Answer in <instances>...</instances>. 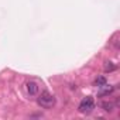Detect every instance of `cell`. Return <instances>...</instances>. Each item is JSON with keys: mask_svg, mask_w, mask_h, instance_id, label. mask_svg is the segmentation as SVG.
<instances>
[{"mask_svg": "<svg viewBox=\"0 0 120 120\" xmlns=\"http://www.w3.org/2000/svg\"><path fill=\"white\" fill-rule=\"evenodd\" d=\"M114 69H116V65L113 62H106V65H105V71L106 72H113Z\"/></svg>", "mask_w": 120, "mask_h": 120, "instance_id": "6", "label": "cell"}, {"mask_svg": "<svg viewBox=\"0 0 120 120\" xmlns=\"http://www.w3.org/2000/svg\"><path fill=\"white\" fill-rule=\"evenodd\" d=\"M93 106H95L93 98H90V96H86V98H83V99H82V102L79 103V107H78V110H79L81 113H89V112L93 109Z\"/></svg>", "mask_w": 120, "mask_h": 120, "instance_id": "2", "label": "cell"}, {"mask_svg": "<svg viewBox=\"0 0 120 120\" xmlns=\"http://www.w3.org/2000/svg\"><path fill=\"white\" fill-rule=\"evenodd\" d=\"M26 86H27V92H28V95L34 96V95L38 93V85H37L35 82H27Z\"/></svg>", "mask_w": 120, "mask_h": 120, "instance_id": "3", "label": "cell"}, {"mask_svg": "<svg viewBox=\"0 0 120 120\" xmlns=\"http://www.w3.org/2000/svg\"><path fill=\"white\" fill-rule=\"evenodd\" d=\"M95 85L96 86H103V85H106V78L105 76H99V78H96V81H95Z\"/></svg>", "mask_w": 120, "mask_h": 120, "instance_id": "5", "label": "cell"}, {"mask_svg": "<svg viewBox=\"0 0 120 120\" xmlns=\"http://www.w3.org/2000/svg\"><path fill=\"white\" fill-rule=\"evenodd\" d=\"M37 103H38L41 107H44V109H51V107L55 105V98H54L49 92L44 90V92H41V95L38 96Z\"/></svg>", "mask_w": 120, "mask_h": 120, "instance_id": "1", "label": "cell"}, {"mask_svg": "<svg viewBox=\"0 0 120 120\" xmlns=\"http://www.w3.org/2000/svg\"><path fill=\"white\" fill-rule=\"evenodd\" d=\"M102 107H103L105 112H109V113H110V112L114 110V103H113V102H103V103H102Z\"/></svg>", "mask_w": 120, "mask_h": 120, "instance_id": "4", "label": "cell"}]
</instances>
